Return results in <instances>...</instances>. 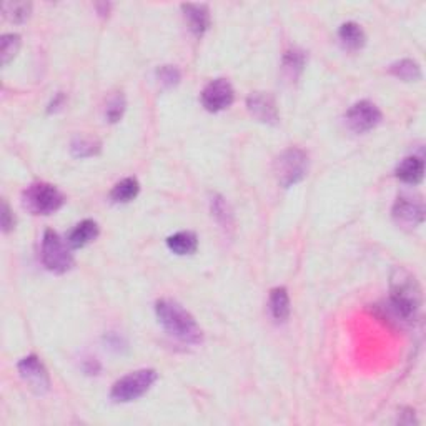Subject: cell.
<instances>
[{
    "label": "cell",
    "instance_id": "6da1fadb",
    "mask_svg": "<svg viewBox=\"0 0 426 426\" xmlns=\"http://www.w3.org/2000/svg\"><path fill=\"white\" fill-rule=\"evenodd\" d=\"M390 303L391 310L403 322L416 318L421 307V288L415 275L403 266H396L390 277Z\"/></svg>",
    "mask_w": 426,
    "mask_h": 426
},
{
    "label": "cell",
    "instance_id": "7a4b0ae2",
    "mask_svg": "<svg viewBox=\"0 0 426 426\" xmlns=\"http://www.w3.org/2000/svg\"><path fill=\"white\" fill-rule=\"evenodd\" d=\"M155 313H157L160 325L165 328L168 335L183 343H188V345L202 343V328L198 327L195 318L182 305L172 302V300H158L155 303Z\"/></svg>",
    "mask_w": 426,
    "mask_h": 426
},
{
    "label": "cell",
    "instance_id": "3957f363",
    "mask_svg": "<svg viewBox=\"0 0 426 426\" xmlns=\"http://www.w3.org/2000/svg\"><path fill=\"white\" fill-rule=\"evenodd\" d=\"M23 207L33 215H52L60 210L65 203V197L59 188L45 182L32 183L22 195Z\"/></svg>",
    "mask_w": 426,
    "mask_h": 426
},
{
    "label": "cell",
    "instance_id": "277c9868",
    "mask_svg": "<svg viewBox=\"0 0 426 426\" xmlns=\"http://www.w3.org/2000/svg\"><path fill=\"white\" fill-rule=\"evenodd\" d=\"M157 378V371L150 370V368L132 371L129 373V375H125L124 378L115 381L110 396H112V400L117 401V403H130V401L142 398V396L155 385Z\"/></svg>",
    "mask_w": 426,
    "mask_h": 426
},
{
    "label": "cell",
    "instance_id": "5b68a950",
    "mask_svg": "<svg viewBox=\"0 0 426 426\" xmlns=\"http://www.w3.org/2000/svg\"><path fill=\"white\" fill-rule=\"evenodd\" d=\"M275 175L283 188L297 185L308 173V155L302 148H287L275 160Z\"/></svg>",
    "mask_w": 426,
    "mask_h": 426
},
{
    "label": "cell",
    "instance_id": "8992f818",
    "mask_svg": "<svg viewBox=\"0 0 426 426\" xmlns=\"http://www.w3.org/2000/svg\"><path fill=\"white\" fill-rule=\"evenodd\" d=\"M40 258L48 272L57 275L69 272L72 265H74V256H72L70 250L67 248V245L60 239L59 234L53 230H47L43 234Z\"/></svg>",
    "mask_w": 426,
    "mask_h": 426
},
{
    "label": "cell",
    "instance_id": "52a82bcc",
    "mask_svg": "<svg viewBox=\"0 0 426 426\" xmlns=\"http://www.w3.org/2000/svg\"><path fill=\"white\" fill-rule=\"evenodd\" d=\"M381 122L380 109L370 100H360L346 112V124L353 132H370Z\"/></svg>",
    "mask_w": 426,
    "mask_h": 426
},
{
    "label": "cell",
    "instance_id": "ba28073f",
    "mask_svg": "<svg viewBox=\"0 0 426 426\" xmlns=\"http://www.w3.org/2000/svg\"><path fill=\"white\" fill-rule=\"evenodd\" d=\"M393 219L403 229H416L425 222V205L420 197L401 195L393 205Z\"/></svg>",
    "mask_w": 426,
    "mask_h": 426
},
{
    "label": "cell",
    "instance_id": "9c48e42d",
    "mask_svg": "<svg viewBox=\"0 0 426 426\" xmlns=\"http://www.w3.org/2000/svg\"><path fill=\"white\" fill-rule=\"evenodd\" d=\"M235 100V90L226 79H215L202 92V104L208 112H222Z\"/></svg>",
    "mask_w": 426,
    "mask_h": 426
},
{
    "label": "cell",
    "instance_id": "30bf717a",
    "mask_svg": "<svg viewBox=\"0 0 426 426\" xmlns=\"http://www.w3.org/2000/svg\"><path fill=\"white\" fill-rule=\"evenodd\" d=\"M18 373H21L22 380L26 381L36 393L43 395L50 390V378H48L45 366L38 360V356L28 355L23 358V360L18 363Z\"/></svg>",
    "mask_w": 426,
    "mask_h": 426
},
{
    "label": "cell",
    "instance_id": "8fae6325",
    "mask_svg": "<svg viewBox=\"0 0 426 426\" xmlns=\"http://www.w3.org/2000/svg\"><path fill=\"white\" fill-rule=\"evenodd\" d=\"M246 109L251 117L266 125H277L280 120L277 104L273 97L265 92H255L246 99Z\"/></svg>",
    "mask_w": 426,
    "mask_h": 426
},
{
    "label": "cell",
    "instance_id": "7c38bea8",
    "mask_svg": "<svg viewBox=\"0 0 426 426\" xmlns=\"http://www.w3.org/2000/svg\"><path fill=\"white\" fill-rule=\"evenodd\" d=\"M183 16L188 23V28L195 36H203L210 27V11L205 4H183Z\"/></svg>",
    "mask_w": 426,
    "mask_h": 426
},
{
    "label": "cell",
    "instance_id": "4fadbf2b",
    "mask_svg": "<svg viewBox=\"0 0 426 426\" xmlns=\"http://www.w3.org/2000/svg\"><path fill=\"white\" fill-rule=\"evenodd\" d=\"M398 180L408 185H418L425 177V162L421 157H406L396 168Z\"/></svg>",
    "mask_w": 426,
    "mask_h": 426
},
{
    "label": "cell",
    "instance_id": "5bb4252c",
    "mask_svg": "<svg viewBox=\"0 0 426 426\" xmlns=\"http://www.w3.org/2000/svg\"><path fill=\"white\" fill-rule=\"evenodd\" d=\"M99 236V225L94 220H84L69 235V245L72 248H84Z\"/></svg>",
    "mask_w": 426,
    "mask_h": 426
},
{
    "label": "cell",
    "instance_id": "9a60e30c",
    "mask_svg": "<svg viewBox=\"0 0 426 426\" xmlns=\"http://www.w3.org/2000/svg\"><path fill=\"white\" fill-rule=\"evenodd\" d=\"M270 313L277 322H287L290 317V297L287 288L277 287L270 292Z\"/></svg>",
    "mask_w": 426,
    "mask_h": 426
},
{
    "label": "cell",
    "instance_id": "2e32d148",
    "mask_svg": "<svg viewBox=\"0 0 426 426\" xmlns=\"http://www.w3.org/2000/svg\"><path fill=\"white\" fill-rule=\"evenodd\" d=\"M167 245L175 255H192L197 251L198 239L193 231H177L175 235L168 236Z\"/></svg>",
    "mask_w": 426,
    "mask_h": 426
},
{
    "label": "cell",
    "instance_id": "e0dca14e",
    "mask_svg": "<svg viewBox=\"0 0 426 426\" xmlns=\"http://www.w3.org/2000/svg\"><path fill=\"white\" fill-rule=\"evenodd\" d=\"M338 37H340L343 47L348 48V50H360L366 42L365 32H363V28L356 22L343 23L340 27V32H338Z\"/></svg>",
    "mask_w": 426,
    "mask_h": 426
},
{
    "label": "cell",
    "instance_id": "ac0fdd59",
    "mask_svg": "<svg viewBox=\"0 0 426 426\" xmlns=\"http://www.w3.org/2000/svg\"><path fill=\"white\" fill-rule=\"evenodd\" d=\"M305 62H307V57H305V52L298 50V48H292L283 55V75L287 77L288 80H298L300 75L305 69Z\"/></svg>",
    "mask_w": 426,
    "mask_h": 426
},
{
    "label": "cell",
    "instance_id": "d6986e66",
    "mask_svg": "<svg viewBox=\"0 0 426 426\" xmlns=\"http://www.w3.org/2000/svg\"><path fill=\"white\" fill-rule=\"evenodd\" d=\"M138 192H140V185L137 178L129 177V178H124V180H120L117 185L114 187L110 197H112V200L115 203H129L137 198Z\"/></svg>",
    "mask_w": 426,
    "mask_h": 426
},
{
    "label": "cell",
    "instance_id": "ffe728a7",
    "mask_svg": "<svg viewBox=\"0 0 426 426\" xmlns=\"http://www.w3.org/2000/svg\"><path fill=\"white\" fill-rule=\"evenodd\" d=\"M210 208L212 215L215 217V220L222 225V229H234V213H231L229 203H226L224 197L213 195L210 200Z\"/></svg>",
    "mask_w": 426,
    "mask_h": 426
},
{
    "label": "cell",
    "instance_id": "44dd1931",
    "mask_svg": "<svg viewBox=\"0 0 426 426\" xmlns=\"http://www.w3.org/2000/svg\"><path fill=\"white\" fill-rule=\"evenodd\" d=\"M390 72L393 74L396 79L403 82H418L421 79V69L415 60L403 59L391 64Z\"/></svg>",
    "mask_w": 426,
    "mask_h": 426
},
{
    "label": "cell",
    "instance_id": "7402d4cb",
    "mask_svg": "<svg viewBox=\"0 0 426 426\" xmlns=\"http://www.w3.org/2000/svg\"><path fill=\"white\" fill-rule=\"evenodd\" d=\"M4 16L13 23H22L31 17L32 4L28 2H6L2 6Z\"/></svg>",
    "mask_w": 426,
    "mask_h": 426
},
{
    "label": "cell",
    "instance_id": "603a6c76",
    "mask_svg": "<svg viewBox=\"0 0 426 426\" xmlns=\"http://www.w3.org/2000/svg\"><path fill=\"white\" fill-rule=\"evenodd\" d=\"M21 50V37L17 33H6L0 40V55H2V64L9 65L16 59V55Z\"/></svg>",
    "mask_w": 426,
    "mask_h": 426
},
{
    "label": "cell",
    "instance_id": "cb8c5ba5",
    "mask_svg": "<svg viewBox=\"0 0 426 426\" xmlns=\"http://www.w3.org/2000/svg\"><path fill=\"white\" fill-rule=\"evenodd\" d=\"M100 152V142L95 138L90 137H77L74 142H72V153L75 157L80 158H87V157H94Z\"/></svg>",
    "mask_w": 426,
    "mask_h": 426
},
{
    "label": "cell",
    "instance_id": "d4e9b609",
    "mask_svg": "<svg viewBox=\"0 0 426 426\" xmlns=\"http://www.w3.org/2000/svg\"><path fill=\"white\" fill-rule=\"evenodd\" d=\"M125 106H127V102H125V97L122 94H115L114 97H110L109 102H106V109H105V117L109 122H119L120 119L124 117Z\"/></svg>",
    "mask_w": 426,
    "mask_h": 426
},
{
    "label": "cell",
    "instance_id": "484cf974",
    "mask_svg": "<svg viewBox=\"0 0 426 426\" xmlns=\"http://www.w3.org/2000/svg\"><path fill=\"white\" fill-rule=\"evenodd\" d=\"M157 79L165 89H172L180 82V72L172 65H163L157 70Z\"/></svg>",
    "mask_w": 426,
    "mask_h": 426
},
{
    "label": "cell",
    "instance_id": "4316f807",
    "mask_svg": "<svg viewBox=\"0 0 426 426\" xmlns=\"http://www.w3.org/2000/svg\"><path fill=\"white\" fill-rule=\"evenodd\" d=\"M13 226H16V217H13V213L11 212V208H9L7 202L2 203V230L9 234Z\"/></svg>",
    "mask_w": 426,
    "mask_h": 426
}]
</instances>
